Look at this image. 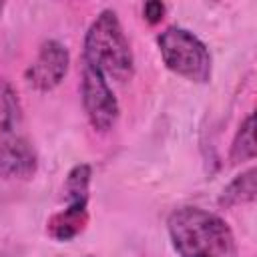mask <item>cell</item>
<instances>
[{"label": "cell", "mask_w": 257, "mask_h": 257, "mask_svg": "<svg viewBox=\"0 0 257 257\" xmlns=\"http://www.w3.org/2000/svg\"><path fill=\"white\" fill-rule=\"evenodd\" d=\"M167 233L179 257H235V235L213 211L183 205L167 217Z\"/></svg>", "instance_id": "cell-1"}, {"label": "cell", "mask_w": 257, "mask_h": 257, "mask_svg": "<svg viewBox=\"0 0 257 257\" xmlns=\"http://www.w3.org/2000/svg\"><path fill=\"white\" fill-rule=\"evenodd\" d=\"M84 64L96 68L106 80L126 82L135 72V54L118 14L110 8L96 14L84 34Z\"/></svg>", "instance_id": "cell-2"}, {"label": "cell", "mask_w": 257, "mask_h": 257, "mask_svg": "<svg viewBox=\"0 0 257 257\" xmlns=\"http://www.w3.org/2000/svg\"><path fill=\"white\" fill-rule=\"evenodd\" d=\"M165 66L195 84H207L213 76V58L205 42L183 26H169L157 36Z\"/></svg>", "instance_id": "cell-3"}, {"label": "cell", "mask_w": 257, "mask_h": 257, "mask_svg": "<svg viewBox=\"0 0 257 257\" xmlns=\"http://www.w3.org/2000/svg\"><path fill=\"white\" fill-rule=\"evenodd\" d=\"M80 94L84 112L92 128L98 133H108L120 116V106L108 80L88 64H82Z\"/></svg>", "instance_id": "cell-4"}, {"label": "cell", "mask_w": 257, "mask_h": 257, "mask_svg": "<svg viewBox=\"0 0 257 257\" xmlns=\"http://www.w3.org/2000/svg\"><path fill=\"white\" fill-rule=\"evenodd\" d=\"M70 66V52L60 40H44L38 48L36 58L24 70L26 84L36 92L54 90L66 76Z\"/></svg>", "instance_id": "cell-5"}, {"label": "cell", "mask_w": 257, "mask_h": 257, "mask_svg": "<svg viewBox=\"0 0 257 257\" xmlns=\"http://www.w3.org/2000/svg\"><path fill=\"white\" fill-rule=\"evenodd\" d=\"M38 169V155L26 135L0 139V179L24 181L34 177Z\"/></svg>", "instance_id": "cell-6"}, {"label": "cell", "mask_w": 257, "mask_h": 257, "mask_svg": "<svg viewBox=\"0 0 257 257\" xmlns=\"http://www.w3.org/2000/svg\"><path fill=\"white\" fill-rule=\"evenodd\" d=\"M88 207H72L66 205L64 209L56 211L48 221H46V233L54 239V241H72L76 239L80 233H84L86 225H88Z\"/></svg>", "instance_id": "cell-7"}, {"label": "cell", "mask_w": 257, "mask_h": 257, "mask_svg": "<svg viewBox=\"0 0 257 257\" xmlns=\"http://www.w3.org/2000/svg\"><path fill=\"white\" fill-rule=\"evenodd\" d=\"M22 102L16 88L0 76V139L24 135Z\"/></svg>", "instance_id": "cell-8"}, {"label": "cell", "mask_w": 257, "mask_h": 257, "mask_svg": "<svg viewBox=\"0 0 257 257\" xmlns=\"http://www.w3.org/2000/svg\"><path fill=\"white\" fill-rule=\"evenodd\" d=\"M257 195V171L255 167H249L247 171L239 173L219 195V207L233 209L237 205L253 203Z\"/></svg>", "instance_id": "cell-9"}, {"label": "cell", "mask_w": 257, "mask_h": 257, "mask_svg": "<svg viewBox=\"0 0 257 257\" xmlns=\"http://www.w3.org/2000/svg\"><path fill=\"white\" fill-rule=\"evenodd\" d=\"M90 181H92V169H90V165H86V163L74 165L66 173V179H64V185H62L66 205H72V207H88Z\"/></svg>", "instance_id": "cell-10"}, {"label": "cell", "mask_w": 257, "mask_h": 257, "mask_svg": "<svg viewBox=\"0 0 257 257\" xmlns=\"http://www.w3.org/2000/svg\"><path fill=\"white\" fill-rule=\"evenodd\" d=\"M229 159L231 163H247L255 159V116L253 112H249L247 118L239 124L237 135L231 145Z\"/></svg>", "instance_id": "cell-11"}, {"label": "cell", "mask_w": 257, "mask_h": 257, "mask_svg": "<svg viewBox=\"0 0 257 257\" xmlns=\"http://www.w3.org/2000/svg\"><path fill=\"white\" fill-rule=\"evenodd\" d=\"M165 4L163 2H157V0H151L143 6V18L149 22V24H159L165 16Z\"/></svg>", "instance_id": "cell-12"}, {"label": "cell", "mask_w": 257, "mask_h": 257, "mask_svg": "<svg viewBox=\"0 0 257 257\" xmlns=\"http://www.w3.org/2000/svg\"><path fill=\"white\" fill-rule=\"evenodd\" d=\"M2 10H4V4H2V2H0V14H2Z\"/></svg>", "instance_id": "cell-13"}, {"label": "cell", "mask_w": 257, "mask_h": 257, "mask_svg": "<svg viewBox=\"0 0 257 257\" xmlns=\"http://www.w3.org/2000/svg\"><path fill=\"white\" fill-rule=\"evenodd\" d=\"M84 257H92V255H84Z\"/></svg>", "instance_id": "cell-14"}]
</instances>
